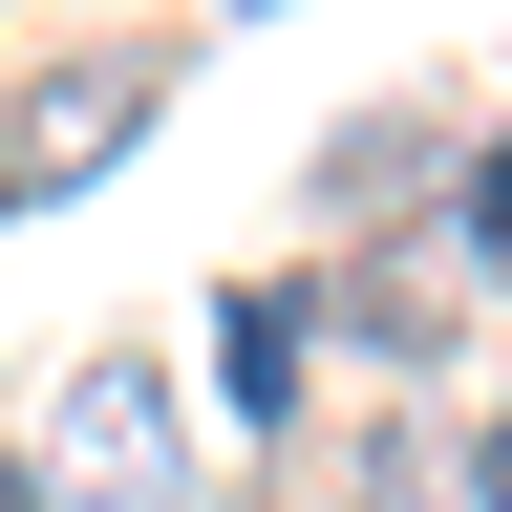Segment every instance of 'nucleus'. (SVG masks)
Returning a JSON list of instances; mask_svg holds the SVG:
<instances>
[{
  "instance_id": "1",
  "label": "nucleus",
  "mask_w": 512,
  "mask_h": 512,
  "mask_svg": "<svg viewBox=\"0 0 512 512\" xmlns=\"http://www.w3.org/2000/svg\"><path fill=\"white\" fill-rule=\"evenodd\" d=\"M64 491H86V512H171V427H150V384H86V406H64Z\"/></svg>"
},
{
  "instance_id": "2",
  "label": "nucleus",
  "mask_w": 512,
  "mask_h": 512,
  "mask_svg": "<svg viewBox=\"0 0 512 512\" xmlns=\"http://www.w3.org/2000/svg\"><path fill=\"white\" fill-rule=\"evenodd\" d=\"M150 128V64H107V86H43L22 128H0V192H43V171H86V150H128Z\"/></svg>"
},
{
  "instance_id": "3",
  "label": "nucleus",
  "mask_w": 512,
  "mask_h": 512,
  "mask_svg": "<svg viewBox=\"0 0 512 512\" xmlns=\"http://www.w3.org/2000/svg\"><path fill=\"white\" fill-rule=\"evenodd\" d=\"M214 363H235V406L278 427V406H299V299H235V320H214Z\"/></svg>"
},
{
  "instance_id": "4",
  "label": "nucleus",
  "mask_w": 512,
  "mask_h": 512,
  "mask_svg": "<svg viewBox=\"0 0 512 512\" xmlns=\"http://www.w3.org/2000/svg\"><path fill=\"white\" fill-rule=\"evenodd\" d=\"M470 491H491V512H512V406H491V448H470Z\"/></svg>"
},
{
  "instance_id": "5",
  "label": "nucleus",
  "mask_w": 512,
  "mask_h": 512,
  "mask_svg": "<svg viewBox=\"0 0 512 512\" xmlns=\"http://www.w3.org/2000/svg\"><path fill=\"white\" fill-rule=\"evenodd\" d=\"M0 512H43V470H22V448H0Z\"/></svg>"
}]
</instances>
